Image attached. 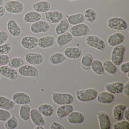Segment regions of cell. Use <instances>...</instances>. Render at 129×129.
I'll list each match as a JSON object with an SVG mask.
<instances>
[{
    "instance_id": "obj_1",
    "label": "cell",
    "mask_w": 129,
    "mask_h": 129,
    "mask_svg": "<svg viewBox=\"0 0 129 129\" xmlns=\"http://www.w3.org/2000/svg\"><path fill=\"white\" fill-rule=\"evenodd\" d=\"M98 94L97 90L93 88L77 90L76 93L77 99L83 102L94 100L97 97Z\"/></svg>"
},
{
    "instance_id": "obj_2",
    "label": "cell",
    "mask_w": 129,
    "mask_h": 129,
    "mask_svg": "<svg viewBox=\"0 0 129 129\" xmlns=\"http://www.w3.org/2000/svg\"><path fill=\"white\" fill-rule=\"evenodd\" d=\"M126 47L122 44L115 46L112 51L111 61L116 66L120 65L123 60Z\"/></svg>"
},
{
    "instance_id": "obj_3",
    "label": "cell",
    "mask_w": 129,
    "mask_h": 129,
    "mask_svg": "<svg viewBox=\"0 0 129 129\" xmlns=\"http://www.w3.org/2000/svg\"><path fill=\"white\" fill-rule=\"evenodd\" d=\"M52 99L56 105H66L71 104L73 102L74 97L73 95L69 93H52Z\"/></svg>"
},
{
    "instance_id": "obj_4",
    "label": "cell",
    "mask_w": 129,
    "mask_h": 129,
    "mask_svg": "<svg viewBox=\"0 0 129 129\" xmlns=\"http://www.w3.org/2000/svg\"><path fill=\"white\" fill-rule=\"evenodd\" d=\"M6 11L13 14L21 13L24 9V6L21 1L17 0H10L7 1L4 6Z\"/></svg>"
},
{
    "instance_id": "obj_5",
    "label": "cell",
    "mask_w": 129,
    "mask_h": 129,
    "mask_svg": "<svg viewBox=\"0 0 129 129\" xmlns=\"http://www.w3.org/2000/svg\"><path fill=\"white\" fill-rule=\"evenodd\" d=\"M108 27L112 30H124L127 28V25L126 21L123 18L118 17L110 18L107 22Z\"/></svg>"
},
{
    "instance_id": "obj_6",
    "label": "cell",
    "mask_w": 129,
    "mask_h": 129,
    "mask_svg": "<svg viewBox=\"0 0 129 129\" xmlns=\"http://www.w3.org/2000/svg\"><path fill=\"white\" fill-rule=\"evenodd\" d=\"M85 42L87 46L101 52H103L105 48V44L103 40L95 35L87 36L86 38Z\"/></svg>"
},
{
    "instance_id": "obj_7",
    "label": "cell",
    "mask_w": 129,
    "mask_h": 129,
    "mask_svg": "<svg viewBox=\"0 0 129 129\" xmlns=\"http://www.w3.org/2000/svg\"><path fill=\"white\" fill-rule=\"evenodd\" d=\"M89 32L88 25L83 23L73 25L70 29V33L73 37L76 38L86 36Z\"/></svg>"
},
{
    "instance_id": "obj_8",
    "label": "cell",
    "mask_w": 129,
    "mask_h": 129,
    "mask_svg": "<svg viewBox=\"0 0 129 129\" xmlns=\"http://www.w3.org/2000/svg\"><path fill=\"white\" fill-rule=\"evenodd\" d=\"M18 72L20 75L23 77L37 78L39 75L37 69L31 65H23L19 68Z\"/></svg>"
},
{
    "instance_id": "obj_9",
    "label": "cell",
    "mask_w": 129,
    "mask_h": 129,
    "mask_svg": "<svg viewBox=\"0 0 129 129\" xmlns=\"http://www.w3.org/2000/svg\"><path fill=\"white\" fill-rule=\"evenodd\" d=\"M50 28L49 23L43 20L32 23L30 27L31 31L34 34L46 33L50 30Z\"/></svg>"
},
{
    "instance_id": "obj_10",
    "label": "cell",
    "mask_w": 129,
    "mask_h": 129,
    "mask_svg": "<svg viewBox=\"0 0 129 129\" xmlns=\"http://www.w3.org/2000/svg\"><path fill=\"white\" fill-rule=\"evenodd\" d=\"M12 100L15 104L24 105L31 103L30 96L27 93L24 92H19L15 93L12 95Z\"/></svg>"
},
{
    "instance_id": "obj_11",
    "label": "cell",
    "mask_w": 129,
    "mask_h": 129,
    "mask_svg": "<svg viewBox=\"0 0 129 129\" xmlns=\"http://www.w3.org/2000/svg\"><path fill=\"white\" fill-rule=\"evenodd\" d=\"M25 59L27 63L34 66L41 64L44 60L42 54L36 52L28 53L25 56Z\"/></svg>"
},
{
    "instance_id": "obj_12",
    "label": "cell",
    "mask_w": 129,
    "mask_h": 129,
    "mask_svg": "<svg viewBox=\"0 0 129 129\" xmlns=\"http://www.w3.org/2000/svg\"><path fill=\"white\" fill-rule=\"evenodd\" d=\"M0 75L11 80L15 81L18 78V73L15 69L5 65L0 67Z\"/></svg>"
},
{
    "instance_id": "obj_13",
    "label": "cell",
    "mask_w": 129,
    "mask_h": 129,
    "mask_svg": "<svg viewBox=\"0 0 129 129\" xmlns=\"http://www.w3.org/2000/svg\"><path fill=\"white\" fill-rule=\"evenodd\" d=\"M38 38L34 36H25L21 40V45L26 49H33L38 46Z\"/></svg>"
},
{
    "instance_id": "obj_14",
    "label": "cell",
    "mask_w": 129,
    "mask_h": 129,
    "mask_svg": "<svg viewBox=\"0 0 129 129\" xmlns=\"http://www.w3.org/2000/svg\"><path fill=\"white\" fill-rule=\"evenodd\" d=\"M45 17L47 22L52 24H57L64 18L62 12L58 10L48 12L45 13Z\"/></svg>"
},
{
    "instance_id": "obj_15",
    "label": "cell",
    "mask_w": 129,
    "mask_h": 129,
    "mask_svg": "<svg viewBox=\"0 0 129 129\" xmlns=\"http://www.w3.org/2000/svg\"><path fill=\"white\" fill-rule=\"evenodd\" d=\"M96 114L100 129H110L111 122L108 115L105 112H99Z\"/></svg>"
},
{
    "instance_id": "obj_16",
    "label": "cell",
    "mask_w": 129,
    "mask_h": 129,
    "mask_svg": "<svg viewBox=\"0 0 129 129\" xmlns=\"http://www.w3.org/2000/svg\"><path fill=\"white\" fill-rule=\"evenodd\" d=\"M7 27L9 34L14 37H18L21 34V27L14 19H11L8 21L7 24Z\"/></svg>"
},
{
    "instance_id": "obj_17",
    "label": "cell",
    "mask_w": 129,
    "mask_h": 129,
    "mask_svg": "<svg viewBox=\"0 0 129 129\" xmlns=\"http://www.w3.org/2000/svg\"><path fill=\"white\" fill-rule=\"evenodd\" d=\"M30 118L33 123L35 126H43L45 124V119L38 109L34 108L31 109Z\"/></svg>"
},
{
    "instance_id": "obj_18",
    "label": "cell",
    "mask_w": 129,
    "mask_h": 129,
    "mask_svg": "<svg viewBox=\"0 0 129 129\" xmlns=\"http://www.w3.org/2000/svg\"><path fill=\"white\" fill-rule=\"evenodd\" d=\"M125 39L124 35L120 32H116L111 35L107 39V42L110 46L115 47L120 44Z\"/></svg>"
},
{
    "instance_id": "obj_19",
    "label": "cell",
    "mask_w": 129,
    "mask_h": 129,
    "mask_svg": "<svg viewBox=\"0 0 129 129\" xmlns=\"http://www.w3.org/2000/svg\"><path fill=\"white\" fill-rule=\"evenodd\" d=\"M51 8V5L49 1L43 0L38 1L33 5V9L39 13H45L49 12Z\"/></svg>"
},
{
    "instance_id": "obj_20",
    "label": "cell",
    "mask_w": 129,
    "mask_h": 129,
    "mask_svg": "<svg viewBox=\"0 0 129 129\" xmlns=\"http://www.w3.org/2000/svg\"><path fill=\"white\" fill-rule=\"evenodd\" d=\"M67 116V121L71 124L81 123L84 120V115L81 112L77 111H73Z\"/></svg>"
},
{
    "instance_id": "obj_21",
    "label": "cell",
    "mask_w": 129,
    "mask_h": 129,
    "mask_svg": "<svg viewBox=\"0 0 129 129\" xmlns=\"http://www.w3.org/2000/svg\"><path fill=\"white\" fill-rule=\"evenodd\" d=\"M74 110V106L71 104L61 105L56 109V114L59 119H61L68 115Z\"/></svg>"
},
{
    "instance_id": "obj_22",
    "label": "cell",
    "mask_w": 129,
    "mask_h": 129,
    "mask_svg": "<svg viewBox=\"0 0 129 129\" xmlns=\"http://www.w3.org/2000/svg\"><path fill=\"white\" fill-rule=\"evenodd\" d=\"M124 85L119 81L106 84L105 85L106 90L112 94H118L123 91Z\"/></svg>"
},
{
    "instance_id": "obj_23",
    "label": "cell",
    "mask_w": 129,
    "mask_h": 129,
    "mask_svg": "<svg viewBox=\"0 0 129 129\" xmlns=\"http://www.w3.org/2000/svg\"><path fill=\"white\" fill-rule=\"evenodd\" d=\"M55 41V38L53 36H44L38 39V46L41 49H47L52 46Z\"/></svg>"
},
{
    "instance_id": "obj_24",
    "label": "cell",
    "mask_w": 129,
    "mask_h": 129,
    "mask_svg": "<svg viewBox=\"0 0 129 129\" xmlns=\"http://www.w3.org/2000/svg\"><path fill=\"white\" fill-rule=\"evenodd\" d=\"M66 57L70 59H75L80 57L81 54V50L78 47H67L64 51Z\"/></svg>"
},
{
    "instance_id": "obj_25",
    "label": "cell",
    "mask_w": 129,
    "mask_h": 129,
    "mask_svg": "<svg viewBox=\"0 0 129 129\" xmlns=\"http://www.w3.org/2000/svg\"><path fill=\"white\" fill-rule=\"evenodd\" d=\"M97 100L100 103L109 104L112 102L115 99L114 94L108 91H103L97 95Z\"/></svg>"
},
{
    "instance_id": "obj_26",
    "label": "cell",
    "mask_w": 129,
    "mask_h": 129,
    "mask_svg": "<svg viewBox=\"0 0 129 129\" xmlns=\"http://www.w3.org/2000/svg\"><path fill=\"white\" fill-rule=\"evenodd\" d=\"M42 15L40 13L35 11H29L24 15L23 19L27 23H34L40 21Z\"/></svg>"
},
{
    "instance_id": "obj_27",
    "label": "cell",
    "mask_w": 129,
    "mask_h": 129,
    "mask_svg": "<svg viewBox=\"0 0 129 129\" xmlns=\"http://www.w3.org/2000/svg\"><path fill=\"white\" fill-rule=\"evenodd\" d=\"M73 38V36L70 32H66L59 35L56 39V43L58 46L62 47L70 43Z\"/></svg>"
},
{
    "instance_id": "obj_28",
    "label": "cell",
    "mask_w": 129,
    "mask_h": 129,
    "mask_svg": "<svg viewBox=\"0 0 129 129\" xmlns=\"http://www.w3.org/2000/svg\"><path fill=\"white\" fill-rule=\"evenodd\" d=\"M66 18L68 21L69 24L72 25L81 24L85 20L84 14L82 13H77L70 15H67Z\"/></svg>"
},
{
    "instance_id": "obj_29",
    "label": "cell",
    "mask_w": 129,
    "mask_h": 129,
    "mask_svg": "<svg viewBox=\"0 0 129 129\" xmlns=\"http://www.w3.org/2000/svg\"><path fill=\"white\" fill-rule=\"evenodd\" d=\"M31 108L30 105H22L20 106L19 110V115L20 118L24 121H29L30 118L31 110Z\"/></svg>"
},
{
    "instance_id": "obj_30",
    "label": "cell",
    "mask_w": 129,
    "mask_h": 129,
    "mask_svg": "<svg viewBox=\"0 0 129 129\" xmlns=\"http://www.w3.org/2000/svg\"><path fill=\"white\" fill-rule=\"evenodd\" d=\"M126 107L123 104H118L115 106L112 109V116L116 121L121 120L123 117V112Z\"/></svg>"
},
{
    "instance_id": "obj_31",
    "label": "cell",
    "mask_w": 129,
    "mask_h": 129,
    "mask_svg": "<svg viewBox=\"0 0 129 129\" xmlns=\"http://www.w3.org/2000/svg\"><path fill=\"white\" fill-rule=\"evenodd\" d=\"M39 111L43 116H51L54 112V108L52 105L48 103H44L40 105L38 108Z\"/></svg>"
},
{
    "instance_id": "obj_32",
    "label": "cell",
    "mask_w": 129,
    "mask_h": 129,
    "mask_svg": "<svg viewBox=\"0 0 129 129\" xmlns=\"http://www.w3.org/2000/svg\"><path fill=\"white\" fill-rule=\"evenodd\" d=\"M15 103L12 100L4 96H0V108L10 110L14 108Z\"/></svg>"
},
{
    "instance_id": "obj_33",
    "label": "cell",
    "mask_w": 129,
    "mask_h": 129,
    "mask_svg": "<svg viewBox=\"0 0 129 129\" xmlns=\"http://www.w3.org/2000/svg\"><path fill=\"white\" fill-rule=\"evenodd\" d=\"M69 27V23L67 18H63L60 21L55 28V32L58 35L67 32Z\"/></svg>"
},
{
    "instance_id": "obj_34",
    "label": "cell",
    "mask_w": 129,
    "mask_h": 129,
    "mask_svg": "<svg viewBox=\"0 0 129 129\" xmlns=\"http://www.w3.org/2000/svg\"><path fill=\"white\" fill-rule=\"evenodd\" d=\"M90 67L92 71L97 75H102L104 74L105 71L103 63L99 59L93 60Z\"/></svg>"
},
{
    "instance_id": "obj_35",
    "label": "cell",
    "mask_w": 129,
    "mask_h": 129,
    "mask_svg": "<svg viewBox=\"0 0 129 129\" xmlns=\"http://www.w3.org/2000/svg\"><path fill=\"white\" fill-rule=\"evenodd\" d=\"M66 57L63 53L56 52L53 53L49 58L50 62L53 65H58L64 61Z\"/></svg>"
},
{
    "instance_id": "obj_36",
    "label": "cell",
    "mask_w": 129,
    "mask_h": 129,
    "mask_svg": "<svg viewBox=\"0 0 129 129\" xmlns=\"http://www.w3.org/2000/svg\"><path fill=\"white\" fill-rule=\"evenodd\" d=\"M104 71L110 75H114L117 71V68L111 61L106 60L103 63Z\"/></svg>"
},
{
    "instance_id": "obj_37",
    "label": "cell",
    "mask_w": 129,
    "mask_h": 129,
    "mask_svg": "<svg viewBox=\"0 0 129 129\" xmlns=\"http://www.w3.org/2000/svg\"><path fill=\"white\" fill-rule=\"evenodd\" d=\"M93 61V57L89 53L85 54L81 58V64L84 70H88L90 68V65Z\"/></svg>"
},
{
    "instance_id": "obj_38",
    "label": "cell",
    "mask_w": 129,
    "mask_h": 129,
    "mask_svg": "<svg viewBox=\"0 0 129 129\" xmlns=\"http://www.w3.org/2000/svg\"><path fill=\"white\" fill-rule=\"evenodd\" d=\"M24 64V61L21 57L11 58L8 64V66L13 68L18 69Z\"/></svg>"
},
{
    "instance_id": "obj_39",
    "label": "cell",
    "mask_w": 129,
    "mask_h": 129,
    "mask_svg": "<svg viewBox=\"0 0 129 129\" xmlns=\"http://www.w3.org/2000/svg\"><path fill=\"white\" fill-rule=\"evenodd\" d=\"M18 124V120L17 117L15 116H11L5 121L4 126L6 129H15L17 127Z\"/></svg>"
},
{
    "instance_id": "obj_40",
    "label": "cell",
    "mask_w": 129,
    "mask_h": 129,
    "mask_svg": "<svg viewBox=\"0 0 129 129\" xmlns=\"http://www.w3.org/2000/svg\"><path fill=\"white\" fill-rule=\"evenodd\" d=\"M84 18L89 22H93L96 19V13L92 9L89 8L87 9L84 11Z\"/></svg>"
},
{
    "instance_id": "obj_41",
    "label": "cell",
    "mask_w": 129,
    "mask_h": 129,
    "mask_svg": "<svg viewBox=\"0 0 129 129\" xmlns=\"http://www.w3.org/2000/svg\"><path fill=\"white\" fill-rule=\"evenodd\" d=\"M114 123L113 126L114 129H129V122L126 120L118 121Z\"/></svg>"
},
{
    "instance_id": "obj_42",
    "label": "cell",
    "mask_w": 129,
    "mask_h": 129,
    "mask_svg": "<svg viewBox=\"0 0 129 129\" xmlns=\"http://www.w3.org/2000/svg\"><path fill=\"white\" fill-rule=\"evenodd\" d=\"M12 49V44L9 42L0 45V55H7L11 52Z\"/></svg>"
},
{
    "instance_id": "obj_43",
    "label": "cell",
    "mask_w": 129,
    "mask_h": 129,
    "mask_svg": "<svg viewBox=\"0 0 129 129\" xmlns=\"http://www.w3.org/2000/svg\"><path fill=\"white\" fill-rule=\"evenodd\" d=\"M11 116V113L8 110L0 108V121L5 122Z\"/></svg>"
},
{
    "instance_id": "obj_44",
    "label": "cell",
    "mask_w": 129,
    "mask_h": 129,
    "mask_svg": "<svg viewBox=\"0 0 129 129\" xmlns=\"http://www.w3.org/2000/svg\"><path fill=\"white\" fill-rule=\"evenodd\" d=\"M11 58L7 55H0V67L7 65Z\"/></svg>"
},
{
    "instance_id": "obj_45",
    "label": "cell",
    "mask_w": 129,
    "mask_h": 129,
    "mask_svg": "<svg viewBox=\"0 0 129 129\" xmlns=\"http://www.w3.org/2000/svg\"><path fill=\"white\" fill-rule=\"evenodd\" d=\"M9 37L8 33L6 31H0V45L6 43Z\"/></svg>"
},
{
    "instance_id": "obj_46",
    "label": "cell",
    "mask_w": 129,
    "mask_h": 129,
    "mask_svg": "<svg viewBox=\"0 0 129 129\" xmlns=\"http://www.w3.org/2000/svg\"><path fill=\"white\" fill-rule=\"evenodd\" d=\"M119 67V69L121 72L124 74L127 73L129 71V61L125 62L121 64Z\"/></svg>"
},
{
    "instance_id": "obj_47",
    "label": "cell",
    "mask_w": 129,
    "mask_h": 129,
    "mask_svg": "<svg viewBox=\"0 0 129 129\" xmlns=\"http://www.w3.org/2000/svg\"><path fill=\"white\" fill-rule=\"evenodd\" d=\"M51 129H64L63 125L57 121H53L51 123L50 126Z\"/></svg>"
},
{
    "instance_id": "obj_48",
    "label": "cell",
    "mask_w": 129,
    "mask_h": 129,
    "mask_svg": "<svg viewBox=\"0 0 129 129\" xmlns=\"http://www.w3.org/2000/svg\"><path fill=\"white\" fill-rule=\"evenodd\" d=\"M129 81H128L124 85L123 91L124 94L127 97L129 96Z\"/></svg>"
},
{
    "instance_id": "obj_49",
    "label": "cell",
    "mask_w": 129,
    "mask_h": 129,
    "mask_svg": "<svg viewBox=\"0 0 129 129\" xmlns=\"http://www.w3.org/2000/svg\"><path fill=\"white\" fill-rule=\"evenodd\" d=\"M129 108L128 107L126 108L125 109H124L123 112V117H124L126 120H127V121H129Z\"/></svg>"
},
{
    "instance_id": "obj_50",
    "label": "cell",
    "mask_w": 129,
    "mask_h": 129,
    "mask_svg": "<svg viewBox=\"0 0 129 129\" xmlns=\"http://www.w3.org/2000/svg\"><path fill=\"white\" fill-rule=\"evenodd\" d=\"M6 10L5 7L3 6H0V18L4 16L6 13Z\"/></svg>"
},
{
    "instance_id": "obj_51",
    "label": "cell",
    "mask_w": 129,
    "mask_h": 129,
    "mask_svg": "<svg viewBox=\"0 0 129 129\" xmlns=\"http://www.w3.org/2000/svg\"><path fill=\"white\" fill-rule=\"evenodd\" d=\"M34 129H45L44 127L42 125L36 126V127L34 128Z\"/></svg>"
},
{
    "instance_id": "obj_52",
    "label": "cell",
    "mask_w": 129,
    "mask_h": 129,
    "mask_svg": "<svg viewBox=\"0 0 129 129\" xmlns=\"http://www.w3.org/2000/svg\"><path fill=\"white\" fill-rule=\"evenodd\" d=\"M4 0H0V6H3L4 4Z\"/></svg>"
},
{
    "instance_id": "obj_53",
    "label": "cell",
    "mask_w": 129,
    "mask_h": 129,
    "mask_svg": "<svg viewBox=\"0 0 129 129\" xmlns=\"http://www.w3.org/2000/svg\"><path fill=\"white\" fill-rule=\"evenodd\" d=\"M69 1H77V0H69Z\"/></svg>"
},
{
    "instance_id": "obj_54",
    "label": "cell",
    "mask_w": 129,
    "mask_h": 129,
    "mask_svg": "<svg viewBox=\"0 0 129 129\" xmlns=\"http://www.w3.org/2000/svg\"><path fill=\"white\" fill-rule=\"evenodd\" d=\"M127 77H128V78H129V72H127Z\"/></svg>"
},
{
    "instance_id": "obj_55",
    "label": "cell",
    "mask_w": 129,
    "mask_h": 129,
    "mask_svg": "<svg viewBox=\"0 0 129 129\" xmlns=\"http://www.w3.org/2000/svg\"><path fill=\"white\" fill-rule=\"evenodd\" d=\"M1 80V76H0V81Z\"/></svg>"
},
{
    "instance_id": "obj_56",
    "label": "cell",
    "mask_w": 129,
    "mask_h": 129,
    "mask_svg": "<svg viewBox=\"0 0 129 129\" xmlns=\"http://www.w3.org/2000/svg\"><path fill=\"white\" fill-rule=\"evenodd\" d=\"M0 31H1V30H0Z\"/></svg>"
}]
</instances>
